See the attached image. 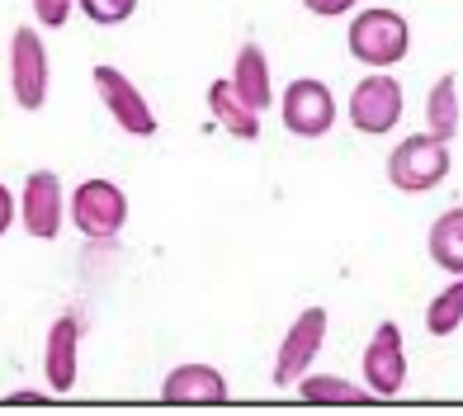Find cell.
<instances>
[{"mask_svg": "<svg viewBox=\"0 0 463 416\" xmlns=\"http://www.w3.org/2000/svg\"><path fill=\"white\" fill-rule=\"evenodd\" d=\"M165 407H222L227 402V379L213 364H180L161 383Z\"/></svg>", "mask_w": 463, "mask_h": 416, "instance_id": "cell-11", "label": "cell"}, {"mask_svg": "<svg viewBox=\"0 0 463 416\" xmlns=\"http://www.w3.org/2000/svg\"><path fill=\"white\" fill-rule=\"evenodd\" d=\"M293 388H298V398L312 402V407H369V402H378L369 388L345 383V379H335V373H303Z\"/></svg>", "mask_w": 463, "mask_h": 416, "instance_id": "cell-15", "label": "cell"}, {"mask_svg": "<svg viewBox=\"0 0 463 416\" xmlns=\"http://www.w3.org/2000/svg\"><path fill=\"white\" fill-rule=\"evenodd\" d=\"M14 213H19V203H14V194L0 184V237L10 232V222H14Z\"/></svg>", "mask_w": 463, "mask_h": 416, "instance_id": "cell-22", "label": "cell"}, {"mask_svg": "<svg viewBox=\"0 0 463 416\" xmlns=\"http://www.w3.org/2000/svg\"><path fill=\"white\" fill-rule=\"evenodd\" d=\"M322 341H326V307H303L293 326L284 331L279 341V355H275V388H293L312 369V360L322 355Z\"/></svg>", "mask_w": 463, "mask_h": 416, "instance_id": "cell-7", "label": "cell"}, {"mask_svg": "<svg viewBox=\"0 0 463 416\" xmlns=\"http://www.w3.org/2000/svg\"><path fill=\"white\" fill-rule=\"evenodd\" d=\"M345 43H350V57L364 61L369 71H388V67H397V61L407 57V48H411V24H407L397 10L369 5V10H360V14L350 19Z\"/></svg>", "mask_w": 463, "mask_h": 416, "instance_id": "cell-1", "label": "cell"}, {"mask_svg": "<svg viewBox=\"0 0 463 416\" xmlns=\"http://www.w3.org/2000/svg\"><path fill=\"white\" fill-rule=\"evenodd\" d=\"M364 388L378 402L397 398L407 388V345H402V326L397 322H378V331L364 345Z\"/></svg>", "mask_w": 463, "mask_h": 416, "instance_id": "cell-8", "label": "cell"}, {"mask_svg": "<svg viewBox=\"0 0 463 416\" xmlns=\"http://www.w3.org/2000/svg\"><path fill=\"white\" fill-rule=\"evenodd\" d=\"M19 222L38 241H52L67 222V194H61L57 171H29L24 190H19Z\"/></svg>", "mask_w": 463, "mask_h": 416, "instance_id": "cell-9", "label": "cell"}, {"mask_svg": "<svg viewBox=\"0 0 463 416\" xmlns=\"http://www.w3.org/2000/svg\"><path fill=\"white\" fill-rule=\"evenodd\" d=\"M430 260L445 269V275H463V208H449L430 222Z\"/></svg>", "mask_w": 463, "mask_h": 416, "instance_id": "cell-16", "label": "cell"}, {"mask_svg": "<svg viewBox=\"0 0 463 416\" xmlns=\"http://www.w3.org/2000/svg\"><path fill=\"white\" fill-rule=\"evenodd\" d=\"M463 326V275H454V284L445 294H435L430 307H426V331L430 336H454Z\"/></svg>", "mask_w": 463, "mask_h": 416, "instance_id": "cell-18", "label": "cell"}, {"mask_svg": "<svg viewBox=\"0 0 463 416\" xmlns=\"http://www.w3.org/2000/svg\"><path fill=\"white\" fill-rule=\"evenodd\" d=\"M0 402H5V407H43L48 398H43V392H29V388H24V392H10V398H0Z\"/></svg>", "mask_w": 463, "mask_h": 416, "instance_id": "cell-23", "label": "cell"}, {"mask_svg": "<svg viewBox=\"0 0 463 416\" xmlns=\"http://www.w3.org/2000/svg\"><path fill=\"white\" fill-rule=\"evenodd\" d=\"M279 118H284V128L293 137H322V133H331V123H335V95H331V86L317 80V76L288 80V90L279 95Z\"/></svg>", "mask_w": 463, "mask_h": 416, "instance_id": "cell-6", "label": "cell"}, {"mask_svg": "<svg viewBox=\"0 0 463 416\" xmlns=\"http://www.w3.org/2000/svg\"><path fill=\"white\" fill-rule=\"evenodd\" d=\"M303 5L312 10V14H322V19H341V14H350L360 0H303Z\"/></svg>", "mask_w": 463, "mask_h": 416, "instance_id": "cell-21", "label": "cell"}, {"mask_svg": "<svg viewBox=\"0 0 463 416\" xmlns=\"http://www.w3.org/2000/svg\"><path fill=\"white\" fill-rule=\"evenodd\" d=\"M76 355H80V322L76 317H57L43 345V369H48V388L52 392H71L76 388Z\"/></svg>", "mask_w": 463, "mask_h": 416, "instance_id": "cell-12", "label": "cell"}, {"mask_svg": "<svg viewBox=\"0 0 463 416\" xmlns=\"http://www.w3.org/2000/svg\"><path fill=\"white\" fill-rule=\"evenodd\" d=\"M80 10H86V19H95V24H123V19H133L137 0H76Z\"/></svg>", "mask_w": 463, "mask_h": 416, "instance_id": "cell-19", "label": "cell"}, {"mask_svg": "<svg viewBox=\"0 0 463 416\" xmlns=\"http://www.w3.org/2000/svg\"><path fill=\"white\" fill-rule=\"evenodd\" d=\"M71 5H76V0H33V14H38V24H43V29H61L71 19Z\"/></svg>", "mask_w": 463, "mask_h": 416, "instance_id": "cell-20", "label": "cell"}, {"mask_svg": "<svg viewBox=\"0 0 463 416\" xmlns=\"http://www.w3.org/2000/svg\"><path fill=\"white\" fill-rule=\"evenodd\" d=\"M426 123H430V137L454 142V133H458V80H454V71H445L430 86V95H426Z\"/></svg>", "mask_w": 463, "mask_h": 416, "instance_id": "cell-17", "label": "cell"}, {"mask_svg": "<svg viewBox=\"0 0 463 416\" xmlns=\"http://www.w3.org/2000/svg\"><path fill=\"white\" fill-rule=\"evenodd\" d=\"M402 109H407V99H402V80L388 76V71H369L360 86L350 90V104H345V114L350 123L360 133L369 137H383L392 133L397 123H402Z\"/></svg>", "mask_w": 463, "mask_h": 416, "instance_id": "cell-3", "label": "cell"}, {"mask_svg": "<svg viewBox=\"0 0 463 416\" xmlns=\"http://www.w3.org/2000/svg\"><path fill=\"white\" fill-rule=\"evenodd\" d=\"M232 86H237V95L250 104V109H269L275 104V86H269V61H265V48L260 43H241L237 61H232Z\"/></svg>", "mask_w": 463, "mask_h": 416, "instance_id": "cell-14", "label": "cell"}, {"mask_svg": "<svg viewBox=\"0 0 463 416\" xmlns=\"http://www.w3.org/2000/svg\"><path fill=\"white\" fill-rule=\"evenodd\" d=\"M208 114H213L222 128L232 137H241V142H256L260 137V109H250L227 76H218L213 86H208Z\"/></svg>", "mask_w": 463, "mask_h": 416, "instance_id": "cell-13", "label": "cell"}, {"mask_svg": "<svg viewBox=\"0 0 463 416\" xmlns=\"http://www.w3.org/2000/svg\"><path fill=\"white\" fill-rule=\"evenodd\" d=\"M67 218L76 222V232H86L95 241L118 237L123 222H128V194L114 180H80L67 203Z\"/></svg>", "mask_w": 463, "mask_h": 416, "instance_id": "cell-4", "label": "cell"}, {"mask_svg": "<svg viewBox=\"0 0 463 416\" xmlns=\"http://www.w3.org/2000/svg\"><path fill=\"white\" fill-rule=\"evenodd\" d=\"M445 175H449V142L430 133L402 137L388 156V180L402 194H430L435 184H445Z\"/></svg>", "mask_w": 463, "mask_h": 416, "instance_id": "cell-2", "label": "cell"}, {"mask_svg": "<svg viewBox=\"0 0 463 416\" xmlns=\"http://www.w3.org/2000/svg\"><path fill=\"white\" fill-rule=\"evenodd\" d=\"M95 90L128 137H152L156 133V114H152V104H146V95L133 86V76H123L118 67H95Z\"/></svg>", "mask_w": 463, "mask_h": 416, "instance_id": "cell-10", "label": "cell"}, {"mask_svg": "<svg viewBox=\"0 0 463 416\" xmlns=\"http://www.w3.org/2000/svg\"><path fill=\"white\" fill-rule=\"evenodd\" d=\"M48 86H52V67H48V48L38 29H14L10 38V90L19 99V109L38 114L48 104Z\"/></svg>", "mask_w": 463, "mask_h": 416, "instance_id": "cell-5", "label": "cell"}]
</instances>
